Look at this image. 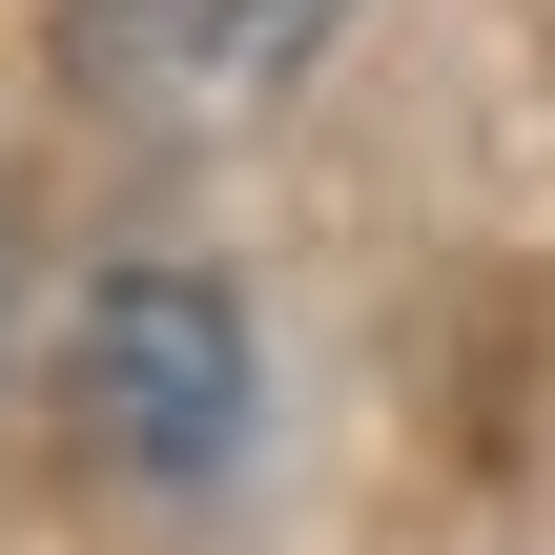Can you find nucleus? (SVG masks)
<instances>
[{
	"instance_id": "nucleus-2",
	"label": "nucleus",
	"mask_w": 555,
	"mask_h": 555,
	"mask_svg": "<svg viewBox=\"0 0 555 555\" xmlns=\"http://www.w3.org/2000/svg\"><path fill=\"white\" fill-rule=\"evenodd\" d=\"M330 21H350V0H103V41H124L144 82H185V103H247V82H288Z\"/></svg>"
},
{
	"instance_id": "nucleus-1",
	"label": "nucleus",
	"mask_w": 555,
	"mask_h": 555,
	"mask_svg": "<svg viewBox=\"0 0 555 555\" xmlns=\"http://www.w3.org/2000/svg\"><path fill=\"white\" fill-rule=\"evenodd\" d=\"M82 433L144 474V494H206L247 453V309L206 268H103L82 288Z\"/></svg>"
}]
</instances>
